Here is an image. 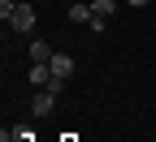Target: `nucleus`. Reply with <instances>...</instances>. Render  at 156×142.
Returning <instances> with one entry per match:
<instances>
[{
    "instance_id": "1",
    "label": "nucleus",
    "mask_w": 156,
    "mask_h": 142,
    "mask_svg": "<svg viewBox=\"0 0 156 142\" xmlns=\"http://www.w3.org/2000/svg\"><path fill=\"white\" fill-rule=\"evenodd\" d=\"M9 30H13V35H30V30H35V5L17 0V9H13V17H9Z\"/></svg>"
},
{
    "instance_id": "2",
    "label": "nucleus",
    "mask_w": 156,
    "mask_h": 142,
    "mask_svg": "<svg viewBox=\"0 0 156 142\" xmlns=\"http://www.w3.org/2000/svg\"><path fill=\"white\" fill-rule=\"evenodd\" d=\"M52 108H56V95L39 86V95L30 99V112H35V116H52Z\"/></svg>"
},
{
    "instance_id": "3",
    "label": "nucleus",
    "mask_w": 156,
    "mask_h": 142,
    "mask_svg": "<svg viewBox=\"0 0 156 142\" xmlns=\"http://www.w3.org/2000/svg\"><path fill=\"white\" fill-rule=\"evenodd\" d=\"M48 69H52V73H56V78H74V60H69V56H65V52H56V56H52V60H48Z\"/></svg>"
},
{
    "instance_id": "4",
    "label": "nucleus",
    "mask_w": 156,
    "mask_h": 142,
    "mask_svg": "<svg viewBox=\"0 0 156 142\" xmlns=\"http://www.w3.org/2000/svg\"><path fill=\"white\" fill-rule=\"evenodd\" d=\"M52 56H56V52H52V48L44 43V39H35V43H30V60H35V65H48Z\"/></svg>"
},
{
    "instance_id": "5",
    "label": "nucleus",
    "mask_w": 156,
    "mask_h": 142,
    "mask_svg": "<svg viewBox=\"0 0 156 142\" xmlns=\"http://www.w3.org/2000/svg\"><path fill=\"white\" fill-rule=\"evenodd\" d=\"M91 17H95L91 5H69V22H74V26H91Z\"/></svg>"
},
{
    "instance_id": "6",
    "label": "nucleus",
    "mask_w": 156,
    "mask_h": 142,
    "mask_svg": "<svg viewBox=\"0 0 156 142\" xmlns=\"http://www.w3.org/2000/svg\"><path fill=\"white\" fill-rule=\"evenodd\" d=\"M26 78H30V86H48V82H52V69H48V65H30Z\"/></svg>"
},
{
    "instance_id": "7",
    "label": "nucleus",
    "mask_w": 156,
    "mask_h": 142,
    "mask_svg": "<svg viewBox=\"0 0 156 142\" xmlns=\"http://www.w3.org/2000/svg\"><path fill=\"white\" fill-rule=\"evenodd\" d=\"M113 9H117V0H91V13L95 17H113Z\"/></svg>"
},
{
    "instance_id": "8",
    "label": "nucleus",
    "mask_w": 156,
    "mask_h": 142,
    "mask_svg": "<svg viewBox=\"0 0 156 142\" xmlns=\"http://www.w3.org/2000/svg\"><path fill=\"white\" fill-rule=\"evenodd\" d=\"M65 82H69V78H56V73H52V82H48L44 91H52V95H61V91H65Z\"/></svg>"
},
{
    "instance_id": "9",
    "label": "nucleus",
    "mask_w": 156,
    "mask_h": 142,
    "mask_svg": "<svg viewBox=\"0 0 156 142\" xmlns=\"http://www.w3.org/2000/svg\"><path fill=\"white\" fill-rule=\"evenodd\" d=\"M13 9H17V0H0V17H5V22L13 17Z\"/></svg>"
},
{
    "instance_id": "10",
    "label": "nucleus",
    "mask_w": 156,
    "mask_h": 142,
    "mask_svg": "<svg viewBox=\"0 0 156 142\" xmlns=\"http://www.w3.org/2000/svg\"><path fill=\"white\" fill-rule=\"evenodd\" d=\"M126 5H139V9H143V5H147V0H126Z\"/></svg>"
}]
</instances>
